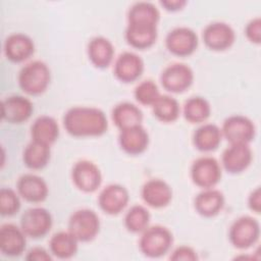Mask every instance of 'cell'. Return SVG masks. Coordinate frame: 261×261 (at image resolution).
Masks as SVG:
<instances>
[{
  "label": "cell",
  "mask_w": 261,
  "mask_h": 261,
  "mask_svg": "<svg viewBox=\"0 0 261 261\" xmlns=\"http://www.w3.org/2000/svg\"><path fill=\"white\" fill-rule=\"evenodd\" d=\"M27 247V234L13 223H5L0 227V251L4 256H20Z\"/></svg>",
  "instance_id": "obj_18"
},
{
  "label": "cell",
  "mask_w": 261,
  "mask_h": 261,
  "mask_svg": "<svg viewBox=\"0 0 261 261\" xmlns=\"http://www.w3.org/2000/svg\"><path fill=\"white\" fill-rule=\"evenodd\" d=\"M202 39L208 49L217 52L224 51L233 45L236 32L227 22L213 21L204 28Z\"/></svg>",
  "instance_id": "obj_12"
},
{
  "label": "cell",
  "mask_w": 261,
  "mask_h": 261,
  "mask_svg": "<svg viewBox=\"0 0 261 261\" xmlns=\"http://www.w3.org/2000/svg\"><path fill=\"white\" fill-rule=\"evenodd\" d=\"M33 112L34 104L28 97L11 95L2 100L1 117L9 123H22L32 116Z\"/></svg>",
  "instance_id": "obj_16"
},
{
  "label": "cell",
  "mask_w": 261,
  "mask_h": 261,
  "mask_svg": "<svg viewBox=\"0 0 261 261\" xmlns=\"http://www.w3.org/2000/svg\"><path fill=\"white\" fill-rule=\"evenodd\" d=\"M151 214L149 210L140 204L133 205L125 213L123 223L132 233H142L149 225Z\"/></svg>",
  "instance_id": "obj_33"
},
{
  "label": "cell",
  "mask_w": 261,
  "mask_h": 261,
  "mask_svg": "<svg viewBox=\"0 0 261 261\" xmlns=\"http://www.w3.org/2000/svg\"><path fill=\"white\" fill-rule=\"evenodd\" d=\"M124 38L126 43L138 50L151 48L157 41L158 29L154 25L127 23Z\"/></svg>",
  "instance_id": "obj_24"
},
{
  "label": "cell",
  "mask_w": 261,
  "mask_h": 261,
  "mask_svg": "<svg viewBox=\"0 0 261 261\" xmlns=\"http://www.w3.org/2000/svg\"><path fill=\"white\" fill-rule=\"evenodd\" d=\"M53 225V218L49 210L43 207L27 209L20 217L19 226L27 237L41 239L49 233Z\"/></svg>",
  "instance_id": "obj_10"
},
{
  "label": "cell",
  "mask_w": 261,
  "mask_h": 261,
  "mask_svg": "<svg viewBox=\"0 0 261 261\" xmlns=\"http://www.w3.org/2000/svg\"><path fill=\"white\" fill-rule=\"evenodd\" d=\"M169 259L173 261H196L199 257L194 248L188 245H181L171 252Z\"/></svg>",
  "instance_id": "obj_36"
},
{
  "label": "cell",
  "mask_w": 261,
  "mask_h": 261,
  "mask_svg": "<svg viewBox=\"0 0 261 261\" xmlns=\"http://www.w3.org/2000/svg\"><path fill=\"white\" fill-rule=\"evenodd\" d=\"M25 259L28 261H51L53 259L50 251L43 247H34L27 252Z\"/></svg>",
  "instance_id": "obj_38"
},
{
  "label": "cell",
  "mask_w": 261,
  "mask_h": 261,
  "mask_svg": "<svg viewBox=\"0 0 261 261\" xmlns=\"http://www.w3.org/2000/svg\"><path fill=\"white\" fill-rule=\"evenodd\" d=\"M193 145L200 152L216 150L223 137L220 127L215 123H203L193 134Z\"/></svg>",
  "instance_id": "obj_25"
},
{
  "label": "cell",
  "mask_w": 261,
  "mask_h": 261,
  "mask_svg": "<svg viewBox=\"0 0 261 261\" xmlns=\"http://www.w3.org/2000/svg\"><path fill=\"white\" fill-rule=\"evenodd\" d=\"M173 244V234L166 226L156 224L149 225L139 240V248L142 254L148 258H160L166 255Z\"/></svg>",
  "instance_id": "obj_3"
},
{
  "label": "cell",
  "mask_w": 261,
  "mask_h": 261,
  "mask_svg": "<svg viewBox=\"0 0 261 261\" xmlns=\"http://www.w3.org/2000/svg\"><path fill=\"white\" fill-rule=\"evenodd\" d=\"M171 187L161 178H150L142 187L141 197L144 203L152 208L166 207L172 200Z\"/></svg>",
  "instance_id": "obj_17"
},
{
  "label": "cell",
  "mask_w": 261,
  "mask_h": 261,
  "mask_svg": "<svg viewBox=\"0 0 261 261\" xmlns=\"http://www.w3.org/2000/svg\"><path fill=\"white\" fill-rule=\"evenodd\" d=\"M143 117L144 115L141 108L127 101L116 104L111 112L112 121L120 130L142 124Z\"/></svg>",
  "instance_id": "obj_27"
},
{
  "label": "cell",
  "mask_w": 261,
  "mask_h": 261,
  "mask_svg": "<svg viewBox=\"0 0 261 261\" xmlns=\"http://www.w3.org/2000/svg\"><path fill=\"white\" fill-rule=\"evenodd\" d=\"M77 239L67 229L54 233L49 241V251L58 259H70L79 250Z\"/></svg>",
  "instance_id": "obj_28"
},
{
  "label": "cell",
  "mask_w": 261,
  "mask_h": 261,
  "mask_svg": "<svg viewBox=\"0 0 261 261\" xmlns=\"http://www.w3.org/2000/svg\"><path fill=\"white\" fill-rule=\"evenodd\" d=\"M151 107L154 116L165 123L175 121L179 117L181 111L178 101L170 95L161 94Z\"/></svg>",
  "instance_id": "obj_32"
},
{
  "label": "cell",
  "mask_w": 261,
  "mask_h": 261,
  "mask_svg": "<svg viewBox=\"0 0 261 261\" xmlns=\"http://www.w3.org/2000/svg\"><path fill=\"white\" fill-rule=\"evenodd\" d=\"M114 54V46L106 37L96 36L92 38L87 45L88 58L97 68H107L112 63Z\"/></svg>",
  "instance_id": "obj_23"
},
{
  "label": "cell",
  "mask_w": 261,
  "mask_h": 261,
  "mask_svg": "<svg viewBox=\"0 0 261 261\" xmlns=\"http://www.w3.org/2000/svg\"><path fill=\"white\" fill-rule=\"evenodd\" d=\"M245 36L253 44L261 43V18L259 16L252 18L245 27Z\"/></svg>",
  "instance_id": "obj_37"
},
{
  "label": "cell",
  "mask_w": 261,
  "mask_h": 261,
  "mask_svg": "<svg viewBox=\"0 0 261 261\" xmlns=\"http://www.w3.org/2000/svg\"><path fill=\"white\" fill-rule=\"evenodd\" d=\"M145 69L144 60L132 51H124L116 57L113 66L114 76L121 83L129 84L138 81Z\"/></svg>",
  "instance_id": "obj_14"
},
{
  "label": "cell",
  "mask_w": 261,
  "mask_h": 261,
  "mask_svg": "<svg viewBox=\"0 0 261 261\" xmlns=\"http://www.w3.org/2000/svg\"><path fill=\"white\" fill-rule=\"evenodd\" d=\"M186 0H161L159 4L167 11L175 12L181 10L187 5Z\"/></svg>",
  "instance_id": "obj_40"
},
{
  "label": "cell",
  "mask_w": 261,
  "mask_h": 261,
  "mask_svg": "<svg viewBox=\"0 0 261 261\" xmlns=\"http://www.w3.org/2000/svg\"><path fill=\"white\" fill-rule=\"evenodd\" d=\"M16 191L24 201L30 203H41L46 200L49 194L46 180L34 173H24L19 176Z\"/></svg>",
  "instance_id": "obj_19"
},
{
  "label": "cell",
  "mask_w": 261,
  "mask_h": 261,
  "mask_svg": "<svg viewBox=\"0 0 261 261\" xmlns=\"http://www.w3.org/2000/svg\"><path fill=\"white\" fill-rule=\"evenodd\" d=\"M199 39L196 32L188 27H176L165 37V47L169 53L177 57H188L198 48Z\"/></svg>",
  "instance_id": "obj_9"
},
{
  "label": "cell",
  "mask_w": 261,
  "mask_h": 261,
  "mask_svg": "<svg viewBox=\"0 0 261 261\" xmlns=\"http://www.w3.org/2000/svg\"><path fill=\"white\" fill-rule=\"evenodd\" d=\"M225 204V198L221 191L215 188L203 189L194 199V207L198 214L203 217L218 215Z\"/></svg>",
  "instance_id": "obj_22"
},
{
  "label": "cell",
  "mask_w": 261,
  "mask_h": 261,
  "mask_svg": "<svg viewBox=\"0 0 261 261\" xmlns=\"http://www.w3.org/2000/svg\"><path fill=\"white\" fill-rule=\"evenodd\" d=\"M59 125L56 119L49 115L37 117L31 125V137L33 141L51 146L59 138Z\"/></svg>",
  "instance_id": "obj_26"
},
{
  "label": "cell",
  "mask_w": 261,
  "mask_h": 261,
  "mask_svg": "<svg viewBox=\"0 0 261 261\" xmlns=\"http://www.w3.org/2000/svg\"><path fill=\"white\" fill-rule=\"evenodd\" d=\"M195 74L191 66L175 62L167 65L160 74V82L164 90L173 94L186 92L194 83Z\"/></svg>",
  "instance_id": "obj_8"
},
{
  "label": "cell",
  "mask_w": 261,
  "mask_h": 261,
  "mask_svg": "<svg viewBox=\"0 0 261 261\" xmlns=\"http://www.w3.org/2000/svg\"><path fill=\"white\" fill-rule=\"evenodd\" d=\"M260 231V223L256 218L243 215L231 223L228 229V240L236 249L246 250L259 241Z\"/></svg>",
  "instance_id": "obj_4"
},
{
  "label": "cell",
  "mask_w": 261,
  "mask_h": 261,
  "mask_svg": "<svg viewBox=\"0 0 261 261\" xmlns=\"http://www.w3.org/2000/svg\"><path fill=\"white\" fill-rule=\"evenodd\" d=\"M20 196L17 191L3 187L0 190V213L2 216H12L16 214L21 206Z\"/></svg>",
  "instance_id": "obj_35"
},
{
  "label": "cell",
  "mask_w": 261,
  "mask_h": 261,
  "mask_svg": "<svg viewBox=\"0 0 261 261\" xmlns=\"http://www.w3.org/2000/svg\"><path fill=\"white\" fill-rule=\"evenodd\" d=\"M220 129L222 137L229 144H250L256 136L255 123L242 114L226 117Z\"/></svg>",
  "instance_id": "obj_7"
},
{
  "label": "cell",
  "mask_w": 261,
  "mask_h": 261,
  "mask_svg": "<svg viewBox=\"0 0 261 261\" xmlns=\"http://www.w3.org/2000/svg\"><path fill=\"white\" fill-rule=\"evenodd\" d=\"M211 114L209 101L201 96L189 98L182 106V115L190 123H204Z\"/></svg>",
  "instance_id": "obj_31"
},
{
  "label": "cell",
  "mask_w": 261,
  "mask_h": 261,
  "mask_svg": "<svg viewBox=\"0 0 261 261\" xmlns=\"http://www.w3.org/2000/svg\"><path fill=\"white\" fill-rule=\"evenodd\" d=\"M6 58L14 63L28 60L35 52L33 39L23 33H13L6 37L3 45Z\"/></svg>",
  "instance_id": "obj_20"
},
{
  "label": "cell",
  "mask_w": 261,
  "mask_h": 261,
  "mask_svg": "<svg viewBox=\"0 0 261 261\" xmlns=\"http://www.w3.org/2000/svg\"><path fill=\"white\" fill-rule=\"evenodd\" d=\"M160 11L157 6L149 1L135 2L127 11V23L158 27Z\"/></svg>",
  "instance_id": "obj_29"
},
{
  "label": "cell",
  "mask_w": 261,
  "mask_h": 261,
  "mask_svg": "<svg viewBox=\"0 0 261 261\" xmlns=\"http://www.w3.org/2000/svg\"><path fill=\"white\" fill-rule=\"evenodd\" d=\"M63 126L75 138L100 137L107 132L108 119L103 110L93 106H73L63 115Z\"/></svg>",
  "instance_id": "obj_1"
},
{
  "label": "cell",
  "mask_w": 261,
  "mask_h": 261,
  "mask_svg": "<svg viewBox=\"0 0 261 261\" xmlns=\"http://www.w3.org/2000/svg\"><path fill=\"white\" fill-rule=\"evenodd\" d=\"M149 142V134L142 124L121 129L118 135L119 147L133 156L143 154L148 149Z\"/></svg>",
  "instance_id": "obj_21"
},
{
  "label": "cell",
  "mask_w": 261,
  "mask_h": 261,
  "mask_svg": "<svg viewBox=\"0 0 261 261\" xmlns=\"http://www.w3.org/2000/svg\"><path fill=\"white\" fill-rule=\"evenodd\" d=\"M193 184L201 189L214 188L221 179V164L212 156H201L193 161L190 168Z\"/></svg>",
  "instance_id": "obj_6"
},
{
  "label": "cell",
  "mask_w": 261,
  "mask_h": 261,
  "mask_svg": "<svg viewBox=\"0 0 261 261\" xmlns=\"http://www.w3.org/2000/svg\"><path fill=\"white\" fill-rule=\"evenodd\" d=\"M71 179L80 191L84 193H94L102 184V172L96 163L83 159L73 164Z\"/></svg>",
  "instance_id": "obj_11"
},
{
  "label": "cell",
  "mask_w": 261,
  "mask_h": 261,
  "mask_svg": "<svg viewBox=\"0 0 261 261\" xmlns=\"http://www.w3.org/2000/svg\"><path fill=\"white\" fill-rule=\"evenodd\" d=\"M17 81L22 92L31 96H38L49 87L51 71L44 61L33 60L21 67Z\"/></svg>",
  "instance_id": "obj_2"
},
{
  "label": "cell",
  "mask_w": 261,
  "mask_h": 261,
  "mask_svg": "<svg viewBox=\"0 0 261 261\" xmlns=\"http://www.w3.org/2000/svg\"><path fill=\"white\" fill-rule=\"evenodd\" d=\"M100 218L98 214L89 208L75 210L69 217L67 228L81 243L93 241L100 231Z\"/></svg>",
  "instance_id": "obj_5"
},
{
  "label": "cell",
  "mask_w": 261,
  "mask_h": 261,
  "mask_svg": "<svg viewBox=\"0 0 261 261\" xmlns=\"http://www.w3.org/2000/svg\"><path fill=\"white\" fill-rule=\"evenodd\" d=\"M160 91L157 84L152 80H145L139 83L135 90L134 96L141 105L152 106L160 96Z\"/></svg>",
  "instance_id": "obj_34"
},
{
  "label": "cell",
  "mask_w": 261,
  "mask_h": 261,
  "mask_svg": "<svg viewBox=\"0 0 261 261\" xmlns=\"http://www.w3.org/2000/svg\"><path fill=\"white\" fill-rule=\"evenodd\" d=\"M248 207L255 213L261 211V190L260 187L255 188L248 197Z\"/></svg>",
  "instance_id": "obj_39"
},
{
  "label": "cell",
  "mask_w": 261,
  "mask_h": 261,
  "mask_svg": "<svg viewBox=\"0 0 261 261\" xmlns=\"http://www.w3.org/2000/svg\"><path fill=\"white\" fill-rule=\"evenodd\" d=\"M129 202V193L119 184H110L104 187L98 196L100 209L108 215H117L122 212Z\"/></svg>",
  "instance_id": "obj_15"
},
{
  "label": "cell",
  "mask_w": 261,
  "mask_h": 261,
  "mask_svg": "<svg viewBox=\"0 0 261 261\" xmlns=\"http://www.w3.org/2000/svg\"><path fill=\"white\" fill-rule=\"evenodd\" d=\"M51 146L31 141L24 148L22 153L23 164L33 170H39L47 166L51 157Z\"/></svg>",
  "instance_id": "obj_30"
},
{
  "label": "cell",
  "mask_w": 261,
  "mask_h": 261,
  "mask_svg": "<svg viewBox=\"0 0 261 261\" xmlns=\"http://www.w3.org/2000/svg\"><path fill=\"white\" fill-rule=\"evenodd\" d=\"M253 160L249 144H229L221 155V167L231 174H239L248 169Z\"/></svg>",
  "instance_id": "obj_13"
}]
</instances>
